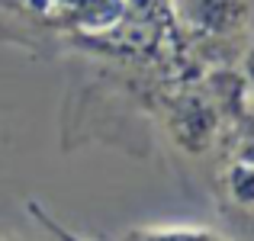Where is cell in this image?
<instances>
[{
  "instance_id": "obj_5",
  "label": "cell",
  "mask_w": 254,
  "mask_h": 241,
  "mask_svg": "<svg viewBox=\"0 0 254 241\" xmlns=\"http://www.w3.org/2000/svg\"><path fill=\"white\" fill-rule=\"evenodd\" d=\"M242 77L248 84L251 103H254V6H251V19H248V36H245V49H242Z\"/></svg>"
},
{
  "instance_id": "obj_2",
  "label": "cell",
  "mask_w": 254,
  "mask_h": 241,
  "mask_svg": "<svg viewBox=\"0 0 254 241\" xmlns=\"http://www.w3.org/2000/svg\"><path fill=\"white\" fill-rule=\"evenodd\" d=\"M225 193L235 206L254 209V110L232 129L229 158L222 167Z\"/></svg>"
},
{
  "instance_id": "obj_1",
  "label": "cell",
  "mask_w": 254,
  "mask_h": 241,
  "mask_svg": "<svg viewBox=\"0 0 254 241\" xmlns=\"http://www.w3.org/2000/svg\"><path fill=\"white\" fill-rule=\"evenodd\" d=\"M251 0H174L180 32L199 68H222L242 58Z\"/></svg>"
},
{
  "instance_id": "obj_6",
  "label": "cell",
  "mask_w": 254,
  "mask_h": 241,
  "mask_svg": "<svg viewBox=\"0 0 254 241\" xmlns=\"http://www.w3.org/2000/svg\"><path fill=\"white\" fill-rule=\"evenodd\" d=\"M0 241H16V238H10V235H3V232H0Z\"/></svg>"
},
{
  "instance_id": "obj_3",
  "label": "cell",
  "mask_w": 254,
  "mask_h": 241,
  "mask_svg": "<svg viewBox=\"0 0 254 241\" xmlns=\"http://www.w3.org/2000/svg\"><path fill=\"white\" fill-rule=\"evenodd\" d=\"M123 241H232L225 238L219 229H209V225H138V229H129L123 235Z\"/></svg>"
},
{
  "instance_id": "obj_4",
  "label": "cell",
  "mask_w": 254,
  "mask_h": 241,
  "mask_svg": "<svg viewBox=\"0 0 254 241\" xmlns=\"http://www.w3.org/2000/svg\"><path fill=\"white\" fill-rule=\"evenodd\" d=\"M26 212L32 216V222H36L39 229L45 232V235H52L55 241H90V238L77 235V232H71L68 225H64L62 219H55V216H52V212L45 209V206L39 203V199H29V203H26Z\"/></svg>"
}]
</instances>
